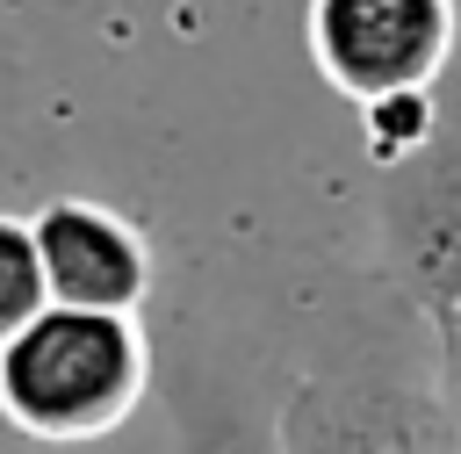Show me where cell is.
Wrapping results in <instances>:
<instances>
[{
  "label": "cell",
  "mask_w": 461,
  "mask_h": 454,
  "mask_svg": "<svg viewBox=\"0 0 461 454\" xmlns=\"http://www.w3.org/2000/svg\"><path fill=\"white\" fill-rule=\"evenodd\" d=\"M151 375L144 317L50 303L0 346V425L43 447H94L137 418Z\"/></svg>",
  "instance_id": "6da1fadb"
},
{
  "label": "cell",
  "mask_w": 461,
  "mask_h": 454,
  "mask_svg": "<svg viewBox=\"0 0 461 454\" xmlns=\"http://www.w3.org/2000/svg\"><path fill=\"white\" fill-rule=\"evenodd\" d=\"M454 29H461L454 0H310L303 22L317 79L353 108L432 86L439 65L454 58Z\"/></svg>",
  "instance_id": "7a4b0ae2"
},
{
  "label": "cell",
  "mask_w": 461,
  "mask_h": 454,
  "mask_svg": "<svg viewBox=\"0 0 461 454\" xmlns=\"http://www.w3.org/2000/svg\"><path fill=\"white\" fill-rule=\"evenodd\" d=\"M439 432H447V404L382 368L303 375L281 396L288 454H432Z\"/></svg>",
  "instance_id": "3957f363"
},
{
  "label": "cell",
  "mask_w": 461,
  "mask_h": 454,
  "mask_svg": "<svg viewBox=\"0 0 461 454\" xmlns=\"http://www.w3.org/2000/svg\"><path fill=\"white\" fill-rule=\"evenodd\" d=\"M382 267L425 324L461 310V137H439L389 173Z\"/></svg>",
  "instance_id": "277c9868"
},
{
  "label": "cell",
  "mask_w": 461,
  "mask_h": 454,
  "mask_svg": "<svg viewBox=\"0 0 461 454\" xmlns=\"http://www.w3.org/2000/svg\"><path fill=\"white\" fill-rule=\"evenodd\" d=\"M166 432H173V454H288L281 396L259 382V368L245 353H230L202 331L173 339Z\"/></svg>",
  "instance_id": "5b68a950"
},
{
  "label": "cell",
  "mask_w": 461,
  "mask_h": 454,
  "mask_svg": "<svg viewBox=\"0 0 461 454\" xmlns=\"http://www.w3.org/2000/svg\"><path fill=\"white\" fill-rule=\"evenodd\" d=\"M36 245H43V274H50V303L72 310H122L137 317L158 267H151V238L94 195H50L36 216Z\"/></svg>",
  "instance_id": "8992f818"
},
{
  "label": "cell",
  "mask_w": 461,
  "mask_h": 454,
  "mask_svg": "<svg viewBox=\"0 0 461 454\" xmlns=\"http://www.w3.org/2000/svg\"><path fill=\"white\" fill-rule=\"evenodd\" d=\"M50 310V274H43V245H36V223L0 209V346L36 324Z\"/></svg>",
  "instance_id": "52a82bcc"
},
{
  "label": "cell",
  "mask_w": 461,
  "mask_h": 454,
  "mask_svg": "<svg viewBox=\"0 0 461 454\" xmlns=\"http://www.w3.org/2000/svg\"><path fill=\"white\" fill-rule=\"evenodd\" d=\"M360 137H367V159L375 166H411L425 144H439V101L432 86H411V94H382L360 108Z\"/></svg>",
  "instance_id": "ba28073f"
},
{
  "label": "cell",
  "mask_w": 461,
  "mask_h": 454,
  "mask_svg": "<svg viewBox=\"0 0 461 454\" xmlns=\"http://www.w3.org/2000/svg\"><path fill=\"white\" fill-rule=\"evenodd\" d=\"M432 346H439V404H447V418L461 432V310H447L432 324Z\"/></svg>",
  "instance_id": "9c48e42d"
},
{
  "label": "cell",
  "mask_w": 461,
  "mask_h": 454,
  "mask_svg": "<svg viewBox=\"0 0 461 454\" xmlns=\"http://www.w3.org/2000/svg\"><path fill=\"white\" fill-rule=\"evenodd\" d=\"M22 101H29V58H22V43L0 29V144H7V130L22 123Z\"/></svg>",
  "instance_id": "30bf717a"
},
{
  "label": "cell",
  "mask_w": 461,
  "mask_h": 454,
  "mask_svg": "<svg viewBox=\"0 0 461 454\" xmlns=\"http://www.w3.org/2000/svg\"><path fill=\"white\" fill-rule=\"evenodd\" d=\"M432 454H461V432H454V418H447V432H439V447Z\"/></svg>",
  "instance_id": "8fae6325"
}]
</instances>
